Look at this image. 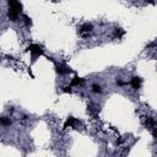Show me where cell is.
<instances>
[{
	"mask_svg": "<svg viewBox=\"0 0 157 157\" xmlns=\"http://www.w3.org/2000/svg\"><path fill=\"white\" fill-rule=\"evenodd\" d=\"M92 25L91 24H85V25H82L81 26V28H80V33L81 35H86V33H90V32L92 31Z\"/></svg>",
	"mask_w": 157,
	"mask_h": 157,
	"instance_id": "6",
	"label": "cell"
},
{
	"mask_svg": "<svg viewBox=\"0 0 157 157\" xmlns=\"http://www.w3.org/2000/svg\"><path fill=\"white\" fill-rule=\"evenodd\" d=\"M22 17H24V21H25V24H26L27 26H31V25H32V21H31V18H30L28 16H27V15H24Z\"/></svg>",
	"mask_w": 157,
	"mask_h": 157,
	"instance_id": "11",
	"label": "cell"
},
{
	"mask_svg": "<svg viewBox=\"0 0 157 157\" xmlns=\"http://www.w3.org/2000/svg\"><path fill=\"white\" fill-rule=\"evenodd\" d=\"M27 50H28V52L32 54V58H33V60H36V58L38 57V55H42V54H43V49L41 48L38 44H31V45H28Z\"/></svg>",
	"mask_w": 157,
	"mask_h": 157,
	"instance_id": "2",
	"label": "cell"
},
{
	"mask_svg": "<svg viewBox=\"0 0 157 157\" xmlns=\"http://www.w3.org/2000/svg\"><path fill=\"white\" fill-rule=\"evenodd\" d=\"M141 82H142V80L139 77V76H135V77H133L131 78V82H130V85L133 86V89H135V90H137V89H140V86H141Z\"/></svg>",
	"mask_w": 157,
	"mask_h": 157,
	"instance_id": "4",
	"label": "cell"
},
{
	"mask_svg": "<svg viewBox=\"0 0 157 157\" xmlns=\"http://www.w3.org/2000/svg\"><path fill=\"white\" fill-rule=\"evenodd\" d=\"M92 91L95 92V93H101V92H102V89H101V86L99 85H93L92 86Z\"/></svg>",
	"mask_w": 157,
	"mask_h": 157,
	"instance_id": "10",
	"label": "cell"
},
{
	"mask_svg": "<svg viewBox=\"0 0 157 157\" xmlns=\"http://www.w3.org/2000/svg\"><path fill=\"white\" fill-rule=\"evenodd\" d=\"M76 124H80V122L77 120V119H75L74 117H69L68 119H66V122H65V124H64V128H69V127H75Z\"/></svg>",
	"mask_w": 157,
	"mask_h": 157,
	"instance_id": "3",
	"label": "cell"
},
{
	"mask_svg": "<svg viewBox=\"0 0 157 157\" xmlns=\"http://www.w3.org/2000/svg\"><path fill=\"white\" fill-rule=\"evenodd\" d=\"M57 72L60 75H65L68 72H71V69L65 65H57Z\"/></svg>",
	"mask_w": 157,
	"mask_h": 157,
	"instance_id": "5",
	"label": "cell"
},
{
	"mask_svg": "<svg viewBox=\"0 0 157 157\" xmlns=\"http://www.w3.org/2000/svg\"><path fill=\"white\" fill-rule=\"evenodd\" d=\"M146 125L147 127H151L152 129L155 128V120H154V118H147V120H146Z\"/></svg>",
	"mask_w": 157,
	"mask_h": 157,
	"instance_id": "9",
	"label": "cell"
},
{
	"mask_svg": "<svg viewBox=\"0 0 157 157\" xmlns=\"http://www.w3.org/2000/svg\"><path fill=\"white\" fill-rule=\"evenodd\" d=\"M117 84H118L119 86H123V85H124V82H123V81H120V80H117Z\"/></svg>",
	"mask_w": 157,
	"mask_h": 157,
	"instance_id": "13",
	"label": "cell"
},
{
	"mask_svg": "<svg viewBox=\"0 0 157 157\" xmlns=\"http://www.w3.org/2000/svg\"><path fill=\"white\" fill-rule=\"evenodd\" d=\"M11 119L10 118H6V117H1L0 118V124H3L4 127H9V125H11Z\"/></svg>",
	"mask_w": 157,
	"mask_h": 157,
	"instance_id": "7",
	"label": "cell"
},
{
	"mask_svg": "<svg viewBox=\"0 0 157 157\" xmlns=\"http://www.w3.org/2000/svg\"><path fill=\"white\" fill-rule=\"evenodd\" d=\"M84 82V80H82L81 77H78V76H75L72 78V81H71V86H77V85H80Z\"/></svg>",
	"mask_w": 157,
	"mask_h": 157,
	"instance_id": "8",
	"label": "cell"
},
{
	"mask_svg": "<svg viewBox=\"0 0 157 157\" xmlns=\"http://www.w3.org/2000/svg\"><path fill=\"white\" fill-rule=\"evenodd\" d=\"M64 92H69V93H71V86H66V87H64V90H63Z\"/></svg>",
	"mask_w": 157,
	"mask_h": 157,
	"instance_id": "12",
	"label": "cell"
},
{
	"mask_svg": "<svg viewBox=\"0 0 157 157\" xmlns=\"http://www.w3.org/2000/svg\"><path fill=\"white\" fill-rule=\"evenodd\" d=\"M9 12H7V16L11 21H16L18 15L21 14L22 11V5L20 4L18 0H9Z\"/></svg>",
	"mask_w": 157,
	"mask_h": 157,
	"instance_id": "1",
	"label": "cell"
}]
</instances>
